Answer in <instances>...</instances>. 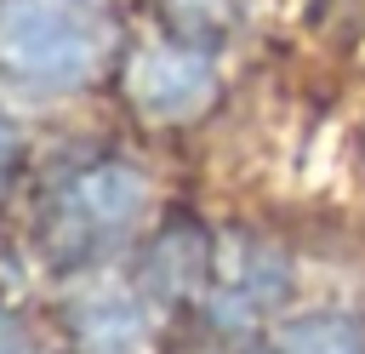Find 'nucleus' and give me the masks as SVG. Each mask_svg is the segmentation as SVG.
Listing matches in <instances>:
<instances>
[{"label": "nucleus", "mask_w": 365, "mask_h": 354, "mask_svg": "<svg viewBox=\"0 0 365 354\" xmlns=\"http://www.w3.org/2000/svg\"><path fill=\"white\" fill-rule=\"evenodd\" d=\"M108 57V17L91 0H0V69L34 86H74Z\"/></svg>", "instance_id": "obj_1"}, {"label": "nucleus", "mask_w": 365, "mask_h": 354, "mask_svg": "<svg viewBox=\"0 0 365 354\" xmlns=\"http://www.w3.org/2000/svg\"><path fill=\"white\" fill-rule=\"evenodd\" d=\"M125 86H131V103L154 120H188L200 114L211 97H217V69L205 51L194 46H143L125 69Z\"/></svg>", "instance_id": "obj_2"}, {"label": "nucleus", "mask_w": 365, "mask_h": 354, "mask_svg": "<svg viewBox=\"0 0 365 354\" xmlns=\"http://www.w3.org/2000/svg\"><path fill=\"white\" fill-rule=\"evenodd\" d=\"M285 354H365V337L342 320H308L285 337Z\"/></svg>", "instance_id": "obj_3"}, {"label": "nucleus", "mask_w": 365, "mask_h": 354, "mask_svg": "<svg viewBox=\"0 0 365 354\" xmlns=\"http://www.w3.org/2000/svg\"><path fill=\"white\" fill-rule=\"evenodd\" d=\"M182 6H194V11H217V6H228V0H182Z\"/></svg>", "instance_id": "obj_4"}]
</instances>
